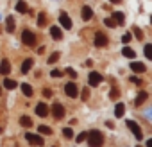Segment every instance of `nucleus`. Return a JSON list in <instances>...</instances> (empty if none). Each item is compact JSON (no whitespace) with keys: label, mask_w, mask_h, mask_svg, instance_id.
Returning <instances> with one entry per match:
<instances>
[{"label":"nucleus","mask_w":152,"mask_h":147,"mask_svg":"<svg viewBox=\"0 0 152 147\" xmlns=\"http://www.w3.org/2000/svg\"><path fill=\"white\" fill-rule=\"evenodd\" d=\"M86 140H88L90 147H102V143H104V136L100 131H90L86 135Z\"/></svg>","instance_id":"1"},{"label":"nucleus","mask_w":152,"mask_h":147,"mask_svg":"<svg viewBox=\"0 0 152 147\" xmlns=\"http://www.w3.org/2000/svg\"><path fill=\"white\" fill-rule=\"evenodd\" d=\"M25 140H27L31 145H38V147H41V145L45 143L43 136H39V135H36V133H27V135H25Z\"/></svg>","instance_id":"2"},{"label":"nucleus","mask_w":152,"mask_h":147,"mask_svg":"<svg viewBox=\"0 0 152 147\" xmlns=\"http://www.w3.org/2000/svg\"><path fill=\"white\" fill-rule=\"evenodd\" d=\"M64 93H66L68 97L75 99V97L79 95V88H77V85H75V83H66V85H64Z\"/></svg>","instance_id":"3"},{"label":"nucleus","mask_w":152,"mask_h":147,"mask_svg":"<svg viewBox=\"0 0 152 147\" xmlns=\"http://www.w3.org/2000/svg\"><path fill=\"white\" fill-rule=\"evenodd\" d=\"M22 41H23L25 45L32 47V45L36 43V34H34L32 31H23V32H22Z\"/></svg>","instance_id":"4"},{"label":"nucleus","mask_w":152,"mask_h":147,"mask_svg":"<svg viewBox=\"0 0 152 147\" xmlns=\"http://www.w3.org/2000/svg\"><path fill=\"white\" fill-rule=\"evenodd\" d=\"M88 83H90V86H99L100 83H102V76L99 72H90V76H88Z\"/></svg>","instance_id":"5"},{"label":"nucleus","mask_w":152,"mask_h":147,"mask_svg":"<svg viewBox=\"0 0 152 147\" xmlns=\"http://www.w3.org/2000/svg\"><path fill=\"white\" fill-rule=\"evenodd\" d=\"M127 127H129V129L132 131V135H134V136H136L138 140H141V138H143V133H141L140 126H138V124H136L134 120H127Z\"/></svg>","instance_id":"6"},{"label":"nucleus","mask_w":152,"mask_h":147,"mask_svg":"<svg viewBox=\"0 0 152 147\" xmlns=\"http://www.w3.org/2000/svg\"><path fill=\"white\" fill-rule=\"evenodd\" d=\"M93 43H95V47H106V45H107L106 34H104V32H97L95 38H93Z\"/></svg>","instance_id":"7"},{"label":"nucleus","mask_w":152,"mask_h":147,"mask_svg":"<svg viewBox=\"0 0 152 147\" xmlns=\"http://www.w3.org/2000/svg\"><path fill=\"white\" fill-rule=\"evenodd\" d=\"M59 22H61V25L68 31V29H72V20H70V16L64 13V11H61V15H59Z\"/></svg>","instance_id":"8"},{"label":"nucleus","mask_w":152,"mask_h":147,"mask_svg":"<svg viewBox=\"0 0 152 147\" xmlns=\"http://www.w3.org/2000/svg\"><path fill=\"white\" fill-rule=\"evenodd\" d=\"M52 113H54L56 118H63V117H64V108H63V104H54V106H52Z\"/></svg>","instance_id":"9"},{"label":"nucleus","mask_w":152,"mask_h":147,"mask_svg":"<svg viewBox=\"0 0 152 147\" xmlns=\"http://www.w3.org/2000/svg\"><path fill=\"white\" fill-rule=\"evenodd\" d=\"M9 72H11V63H9V59H2V63H0V74H2V76H7Z\"/></svg>","instance_id":"10"},{"label":"nucleus","mask_w":152,"mask_h":147,"mask_svg":"<svg viewBox=\"0 0 152 147\" xmlns=\"http://www.w3.org/2000/svg\"><path fill=\"white\" fill-rule=\"evenodd\" d=\"M131 70L136 72V74H143V72L147 70V66H145L143 63H136V61H132V63H131Z\"/></svg>","instance_id":"11"},{"label":"nucleus","mask_w":152,"mask_h":147,"mask_svg":"<svg viewBox=\"0 0 152 147\" xmlns=\"http://www.w3.org/2000/svg\"><path fill=\"white\" fill-rule=\"evenodd\" d=\"M36 113H38L39 117H47V115H48V106H47L45 102H39V104L36 106Z\"/></svg>","instance_id":"12"},{"label":"nucleus","mask_w":152,"mask_h":147,"mask_svg":"<svg viewBox=\"0 0 152 147\" xmlns=\"http://www.w3.org/2000/svg\"><path fill=\"white\" fill-rule=\"evenodd\" d=\"M147 99H148V93H147V92H140V93L136 95V99H134V104H136V106H141Z\"/></svg>","instance_id":"13"},{"label":"nucleus","mask_w":152,"mask_h":147,"mask_svg":"<svg viewBox=\"0 0 152 147\" xmlns=\"http://www.w3.org/2000/svg\"><path fill=\"white\" fill-rule=\"evenodd\" d=\"M113 20H115V24H116V25H124V22H125V16H124V13H120V11H115V13H113Z\"/></svg>","instance_id":"14"},{"label":"nucleus","mask_w":152,"mask_h":147,"mask_svg":"<svg viewBox=\"0 0 152 147\" xmlns=\"http://www.w3.org/2000/svg\"><path fill=\"white\" fill-rule=\"evenodd\" d=\"M124 113H125V106H124V102H118V104L115 106V117H116V118H122Z\"/></svg>","instance_id":"15"},{"label":"nucleus","mask_w":152,"mask_h":147,"mask_svg":"<svg viewBox=\"0 0 152 147\" xmlns=\"http://www.w3.org/2000/svg\"><path fill=\"white\" fill-rule=\"evenodd\" d=\"M91 16H93V9L90 7V6H84L83 7V20H91Z\"/></svg>","instance_id":"16"},{"label":"nucleus","mask_w":152,"mask_h":147,"mask_svg":"<svg viewBox=\"0 0 152 147\" xmlns=\"http://www.w3.org/2000/svg\"><path fill=\"white\" fill-rule=\"evenodd\" d=\"M50 34H52V38H54V40H61V38H63L61 29H59V27H56V25H52V27H50Z\"/></svg>","instance_id":"17"},{"label":"nucleus","mask_w":152,"mask_h":147,"mask_svg":"<svg viewBox=\"0 0 152 147\" xmlns=\"http://www.w3.org/2000/svg\"><path fill=\"white\" fill-rule=\"evenodd\" d=\"M32 65H34V61H32V59H25V61L22 63V74H27V72H31Z\"/></svg>","instance_id":"18"},{"label":"nucleus","mask_w":152,"mask_h":147,"mask_svg":"<svg viewBox=\"0 0 152 147\" xmlns=\"http://www.w3.org/2000/svg\"><path fill=\"white\" fill-rule=\"evenodd\" d=\"M122 56H124V57H129V59H132L136 54H134V50H132V49H129V47H124V50H122Z\"/></svg>","instance_id":"19"},{"label":"nucleus","mask_w":152,"mask_h":147,"mask_svg":"<svg viewBox=\"0 0 152 147\" xmlns=\"http://www.w3.org/2000/svg\"><path fill=\"white\" fill-rule=\"evenodd\" d=\"M6 25H7L6 29H7L9 32H13V31H15V18H13V16H7V20H6Z\"/></svg>","instance_id":"20"},{"label":"nucleus","mask_w":152,"mask_h":147,"mask_svg":"<svg viewBox=\"0 0 152 147\" xmlns=\"http://www.w3.org/2000/svg\"><path fill=\"white\" fill-rule=\"evenodd\" d=\"M16 85H18V83L13 81V79H6V81H4V88H7V90H15Z\"/></svg>","instance_id":"21"},{"label":"nucleus","mask_w":152,"mask_h":147,"mask_svg":"<svg viewBox=\"0 0 152 147\" xmlns=\"http://www.w3.org/2000/svg\"><path fill=\"white\" fill-rule=\"evenodd\" d=\"M22 92H23L25 97H31V95H32V88H31V85L23 83V85H22Z\"/></svg>","instance_id":"22"},{"label":"nucleus","mask_w":152,"mask_h":147,"mask_svg":"<svg viewBox=\"0 0 152 147\" xmlns=\"http://www.w3.org/2000/svg\"><path fill=\"white\" fill-rule=\"evenodd\" d=\"M20 124L23 127H31L32 126V120H31V117H20Z\"/></svg>","instance_id":"23"},{"label":"nucleus","mask_w":152,"mask_h":147,"mask_svg":"<svg viewBox=\"0 0 152 147\" xmlns=\"http://www.w3.org/2000/svg\"><path fill=\"white\" fill-rule=\"evenodd\" d=\"M16 11H18V13H27L29 7H27L25 2H18V4H16Z\"/></svg>","instance_id":"24"},{"label":"nucleus","mask_w":152,"mask_h":147,"mask_svg":"<svg viewBox=\"0 0 152 147\" xmlns=\"http://www.w3.org/2000/svg\"><path fill=\"white\" fill-rule=\"evenodd\" d=\"M143 52H145V57H147V59H152V45H150V43H147V45H145Z\"/></svg>","instance_id":"25"},{"label":"nucleus","mask_w":152,"mask_h":147,"mask_svg":"<svg viewBox=\"0 0 152 147\" xmlns=\"http://www.w3.org/2000/svg\"><path fill=\"white\" fill-rule=\"evenodd\" d=\"M38 131H39L41 135H50V133H52V129H50L48 126H38Z\"/></svg>","instance_id":"26"},{"label":"nucleus","mask_w":152,"mask_h":147,"mask_svg":"<svg viewBox=\"0 0 152 147\" xmlns=\"http://www.w3.org/2000/svg\"><path fill=\"white\" fill-rule=\"evenodd\" d=\"M45 22H47L45 13H39V15H38V25H39V27H43V25H45Z\"/></svg>","instance_id":"27"},{"label":"nucleus","mask_w":152,"mask_h":147,"mask_svg":"<svg viewBox=\"0 0 152 147\" xmlns=\"http://www.w3.org/2000/svg\"><path fill=\"white\" fill-rule=\"evenodd\" d=\"M57 59H59V52H54V54H52V56L47 59V63H48V65H52V63H56Z\"/></svg>","instance_id":"28"},{"label":"nucleus","mask_w":152,"mask_h":147,"mask_svg":"<svg viewBox=\"0 0 152 147\" xmlns=\"http://www.w3.org/2000/svg\"><path fill=\"white\" fill-rule=\"evenodd\" d=\"M104 25H106V27H109V29H113L116 24H115V20H113V18H106V20H104Z\"/></svg>","instance_id":"29"},{"label":"nucleus","mask_w":152,"mask_h":147,"mask_svg":"<svg viewBox=\"0 0 152 147\" xmlns=\"http://www.w3.org/2000/svg\"><path fill=\"white\" fill-rule=\"evenodd\" d=\"M63 136H66V138H72V136H73V131H72V127H64V129H63Z\"/></svg>","instance_id":"30"},{"label":"nucleus","mask_w":152,"mask_h":147,"mask_svg":"<svg viewBox=\"0 0 152 147\" xmlns=\"http://www.w3.org/2000/svg\"><path fill=\"white\" fill-rule=\"evenodd\" d=\"M63 74H64L63 70H52V72H50V76H52V77H61Z\"/></svg>","instance_id":"31"},{"label":"nucleus","mask_w":152,"mask_h":147,"mask_svg":"<svg viewBox=\"0 0 152 147\" xmlns=\"http://www.w3.org/2000/svg\"><path fill=\"white\" fill-rule=\"evenodd\" d=\"M134 36H136L138 40H141V38H143V32H141V29H138V27H134Z\"/></svg>","instance_id":"32"},{"label":"nucleus","mask_w":152,"mask_h":147,"mask_svg":"<svg viewBox=\"0 0 152 147\" xmlns=\"http://www.w3.org/2000/svg\"><path fill=\"white\" fill-rule=\"evenodd\" d=\"M131 83H134V85H143V81H141L140 77H136V76H132V77H131Z\"/></svg>","instance_id":"33"},{"label":"nucleus","mask_w":152,"mask_h":147,"mask_svg":"<svg viewBox=\"0 0 152 147\" xmlns=\"http://www.w3.org/2000/svg\"><path fill=\"white\" fill-rule=\"evenodd\" d=\"M122 41H124V43H129V41H131V34H129V32H125V34L122 36Z\"/></svg>","instance_id":"34"},{"label":"nucleus","mask_w":152,"mask_h":147,"mask_svg":"<svg viewBox=\"0 0 152 147\" xmlns=\"http://www.w3.org/2000/svg\"><path fill=\"white\" fill-rule=\"evenodd\" d=\"M86 135H88V133H81V135H77V142H79V143L84 142V140H86Z\"/></svg>","instance_id":"35"},{"label":"nucleus","mask_w":152,"mask_h":147,"mask_svg":"<svg viewBox=\"0 0 152 147\" xmlns=\"http://www.w3.org/2000/svg\"><path fill=\"white\" fill-rule=\"evenodd\" d=\"M66 72L70 74V77H77V72H75L73 68H66Z\"/></svg>","instance_id":"36"},{"label":"nucleus","mask_w":152,"mask_h":147,"mask_svg":"<svg viewBox=\"0 0 152 147\" xmlns=\"http://www.w3.org/2000/svg\"><path fill=\"white\" fill-rule=\"evenodd\" d=\"M88 95H90V92H88V88H84V90H83V97L88 99Z\"/></svg>","instance_id":"37"},{"label":"nucleus","mask_w":152,"mask_h":147,"mask_svg":"<svg viewBox=\"0 0 152 147\" xmlns=\"http://www.w3.org/2000/svg\"><path fill=\"white\" fill-rule=\"evenodd\" d=\"M43 95H45V97H50V95H52V92H50V90H45V92H43Z\"/></svg>","instance_id":"38"},{"label":"nucleus","mask_w":152,"mask_h":147,"mask_svg":"<svg viewBox=\"0 0 152 147\" xmlns=\"http://www.w3.org/2000/svg\"><path fill=\"white\" fill-rule=\"evenodd\" d=\"M106 126H107L109 129H113V127H115V124H113V122H106Z\"/></svg>","instance_id":"39"},{"label":"nucleus","mask_w":152,"mask_h":147,"mask_svg":"<svg viewBox=\"0 0 152 147\" xmlns=\"http://www.w3.org/2000/svg\"><path fill=\"white\" fill-rule=\"evenodd\" d=\"M147 147H152V140H147Z\"/></svg>","instance_id":"40"},{"label":"nucleus","mask_w":152,"mask_h":147,"mask_svg":"<svg viewBox=\"0 0 152 147\" xmlns=\"http://www.w3.org/2000/svg\"><path fill=\"white\" fill-rule=\"evenodd\" d=\"M111 4H120V0H109Z\"/></svg>","instance_id":"41"},{"label":"nucleus","mask_w":152,"mask_h":147,"mask_svg":"<svg viewBox=\"0 0 152 147\" xmlns=\"http://www.w3.org/2000/svg\"><path fill=\"white\" fill-rule=\"evenodd\" d=\"M0 93H2V88H0Z\"/></svg>","instance_id":"42"},{"label":"nucleus","mask_w":152,"mask_h":147,"mask_svg":"<svg viewBox=\"0 0 152 147\" xmlns=\"http://www.w3.org/2000/svg\"><path fill=\"white\" fill-rule=\"evenodd\" d=\"M0 133H2V127H0Z\"/></svg>","instance_id":"43"},{"label":"nucleus","mask_w":152,"mask_h":147,"mask_svg":"<svg viewBox=\"0 0 152 147\" xmlns=\"http://www.w3.org/2000/svg\"><path fill=\"white\" fill-rule=\"evenodd\" d=\"M136 147H140V145H136Z\"/></svg>","instance_id":"44"}]
</instances>
